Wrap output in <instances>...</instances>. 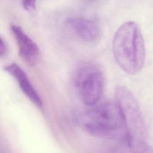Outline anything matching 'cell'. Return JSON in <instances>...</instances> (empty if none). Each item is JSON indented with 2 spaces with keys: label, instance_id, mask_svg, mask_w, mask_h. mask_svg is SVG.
I'll return each instance as SVG.
<instances>
[{
  "label": "cell",
  "instance_id": "cell-1",
  "mask_svg": "<svg viewBox=\"0 0 153 153\" xmlns=\"http://www.w3.org/2000/svg\"><path fill=\"white\" fill-rule=\"evenodd\" d=\"M112 48L117 63L124 72L134 75L142 69L145 59V42L136 22L128 21L118 28Z\"/></svg>",
  "mask_w": 153,
  "mask_h": 153
},
{
  "label": "cell",
  "instance_id": "cell-2",
  "mask_svg": "<svg viewBox=\"0 0 153 153\" xmlns=\"http://www.w3.org/2000/svg\"><path fill=\"white\" fill-rule=\"evenodd\" d=\"M115 99L122 114L128 149L133 153L145 152L148 149L146 127L136 97L127 88L119 87Z\"/></svg>",
  "mask_w": 153,
  "mask_h": 153
},
{
  "label": "cell",
  "instance_id": "cell-3",
  "mask_svg": "<svg viewBox=\"0 0 153 153\" xmlns=\"http://www.w3.org/2000/svg\"><path fill=\"white\" fill-rule=\"evenodd\" d=\"M76 118L81 127L91 134L106 136L126 133L122 114L115 102L94 106L78 114Z\"/></svg>",
  "mask_w": 153,
  "mask_h": 153
},
{
  "label": "cell",
  "instance_id": "cell-4",
  "mask_svg": "<svg viewBox=\"0 0 153 153\" xmlns=\"http://www.w3.org/2000/svg\"><path fill=\"white\" fill-rule=\"evenodd\" d=\"M75 85L81 101L94 106L100 100L105 86V77L97 66L86 65L78 69L74 78Z\"/></svg>",
  "mask_w": 153,
  "mask_h": 153
},
{
  "label": "cell",
  "instance_id": "cell-5",
  "mask_svg": "<svg viewBox=\"0 0 153 153\" xmlns=\"http://www.w3.org/2000/svg\"><path fill=\"white\" fill-rule=\"evenodd\" d=\"M65 24L74 36L85 43H95L100 38V25L92 17L84 16H72L66 19Z\"/></svg>",
  "mask_w": 153,
  "mask_h": 153
},
{
  "label": "cell",
  "instance_id": "cell-6",
  "mask_svg": "<svg viewBox=\"0 0 153 153\" xmlns=\"http://www.w3.org/2000/svg\"><path fill=\"white\" fill-rule=\"evenodd\" d=\"M10 29L16 39L20 57L27 64L35 65L40 55L38 45L26 34L20 26L12 24Z\"/></svg>",
  "mask_w": 153,
  "mask_h": 153
},
{
  "label": "cell",
  "instance_id": "cell-7",
  "mask_svg": "<svg viewBox=\"0 0 153 153\" xmlns=\"http://www.w3.org/2000/svg\"><path fill=\"white\" fill-rule=\"evenodd\" d=\"M4 71L17 82L25 96L36 106L41 107L42 103L39 94L32 85L25 71L17 63H12L4 67Z\"/></svg>",
  "mask_w": 153,
  "mask_h": 153
},
{
  "label": "cell",
  "instance_id": "cell-8",
  "mask_svg": "<svg viewBox=\"0 0 153 153\" xmlns=\"http://www.w3.org/2000/svg\"><path fill=\"white\" fill-rule=\"evenodd\" d=\"M9 52V47L7 42L5 41V39L1 36L0 39V56L2 58L7 56Z\"/></svg>",
  "mask_w": 153,
  "mask_h": 153
},
{
  "label": "cell",
  "instance_id": "cell-9",
  "mask_svg": "<svg viewBox=\"0 0 153 153\" xmlns=\"http://www.w3.org/2000/svg\"><path fill=\"white\" fill-rule=\"evenodd\" d=\"M22 4L25 10L31 11L36 7V0H22Z\"/></svg>",
  "mask_w": 153,
  "mask_h": 153
},
{
  "label": "cell",
  "instance_id": "cell-10",
  "mask_svg": "<svg viewBox=\"0 0 153 153\" xmlns=\"http://www.w3.org/2000/svg\"><path fill=\"white\" fill-rule=\"evenodd\" d=\"M87 1H89V2H95V1H96L97 0H87Z\"/></svg>",
  "mask_w": 153,
  "mask_h": 153
}]
</instances>
